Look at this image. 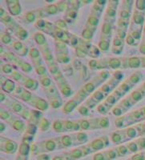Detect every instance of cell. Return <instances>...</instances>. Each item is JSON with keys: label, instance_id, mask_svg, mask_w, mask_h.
Returning <instances> with one entry per match:
<instances>
[{"label": "cell", "instance_id": "cell-1", "mask_svg": "<svg viewBox=\"0 0 145 160\" xmlns=\"http://www.w3.org/2000/svg\"><path fill=\"white\" fill-rule=\"evenodd\" d=\"M133 21L136 23V25H142L144 22V16H143V13L136 11L133 16Z\"/></svg>", "mask_w": 145, "mask_h": 160}, {"label": "cell", "instance_id": "cell-2", "mask_svg": "<svg viewBox=\"0 0 145 160\" xmlns=\"http://www.w3.org/2000/svg\"><path fill=\"white\" fill-rule=\"evenodd\" d=\"M128 66L131 68H140L141 66V59L139 58H129L128 59Z\"/></svg>", "mask_w": 145, "mask_h": 160}, {"label": "cell", "instance_id": "cell-3", "mask_svg": "<svg viewBox=\"0 0 145 160\" xmlns=\"http://www.w3.org/2000/svg\"><path fill=\"white\" fill-rule=\"evenodd\" d=\"M3 89L6 92H11L13 90L15 89V83L11 80L8 79L3 85Z\"/></svg>", "mask_w": 145, "mask_h": 160}, {"label": "cell", "instance_id": "cell-4", "mask_svg": "<svg viewBox=\"0 0 145 160\" xmlns=\"http://www.w3.org/2000/svg\"><path fill=\"white\" fill-rule=\"evenodd\" d=\"M143 95H144V94L140 90V91H134V92L132 94V95H131V98H132V101H134V102H138V101H140V100L143 98Z\"/></svg>", "mask_w": 145, "mask_h": 160}, {"label": "cell", "instance_id": "cell-5", "mask_svg": "<svg viewBox=\"0 0 145 160\" xmlns=\"http://www.w3.org/2000/svg\"><path fill=\"white\" fill-rule=\"evenodd\" d=\"M77 105V102H75V99L71 100L69 101L67 104H66L65 108H64V111H66V113H70L72 111V110L75 108V106Z\"/></svg>", "mask_w": 145, "mask_h": 160}, {"label": "cell", "instance_id": "cell-6", "mask_svg": "<svg viewBox=\"0 0 145 160\" xmlns=\"http://www.w3.org/2000/svg\"><path fill=\"white\" fill-rule=\"evenodd\" d=\"M139 74H140V73H135V75L130 77V78L128 79V82H131V85H135V84L140 82L141 76H139Z\"/></svg>", "mask_w": 145, "mask_h": 160}, {"label": "cell", "instance_id": "cell-7", "mask_svg": "<svg viewBox=\"0 0 145 160\" xmlns=\"http://www.w3.org/2000/svg\"><path fill=\"white\" fill-rule=\"evenodd\" d=\"M103 98V94L102 93V91H97V92L95 93L94 95H92V97H91V99H92L96 103V102H100V101H101Z\"/></svg>", "mask_w": 145, "mask_h": 160}, {"label": "cell", "instance_id": "cell-8", "mask_svg": "<svg viewBox=\"0 0 145 160\" xmlns=\"http://www.w3.org/2000/svg\"><path fill=\"white\" fill-rule=\"evenodd\" d=\"M108 65L111 67V68L113 69H116V68H120V61L118 58H112L109 61Z\"/></svg>", "mask_w": 145, "mask_h": 160}, {"label": "cell", "instance_id": "cell-9", "mask_svg": "<svg viewBox=\"0 0 145 160\" xmlns=\"http://www.w3.org/2000/svg\"><path fill=\"white\" fill-rule=\"evenodd\" d=\"M24 85H25L26 88H29V89L34 90V89H36V88H34V86H35V87H37V82H35V81H34L33 79H27V81H26V82Z\"/></svg>", "mask_w": 145, "mask_h": 160}, {"label": "cell", "instance_id": "cell-10", "mask_svg": "<svg viewBox=\"0 0 145 160\" xmlns=\"http://www.w3.org/2000/svg\"><path fill=\"white\" fill-rule=\"evenodd\" d=\"M34 38H35L36 42L38 44H40V45L42 44V45H44V44L46 43V38L42 34H36V35L34 36Z\"/></svg>", "mask_w": 145, "mask_h": 160}, {"label": "cell", "instance_id": "cell-11", "mask_svg": "<svg viewBox=\"0 0 145 160\" xmlns=\"http://www.w3.org/2000/svg\"><path fill=\"white\" fill-rule=\"evenodd\" d=\"M136 8L139 12H144L145 11V1L142 0V1H137L136 2Z\"/></svg>", "mask_w": 145, "mask_h": 160}, {"label": "cell", "instance_id": "cell-12", "mask_svg": "<svg viewBox=\"0 0 145 160\" xmlns=\"http://www.w3.org/2000/svg\"><path fill=\"white\" fill-rule=\"evenodd\" d=\"M137 131L135 130V128H128L127 130V131L125 132V135H127V136L129 137V138H134V137H136L137 135Z\"/></svg>", "mask_w": 145, "mask_h": 160}, {"label": "cell", "instance_id": "cell-13", "mask_svg": "<svg viewBox=\"0 0 145 160\" xmlns=\"http://www.w3.org/2000/svg\"><path fill=\"white\" fill-rule=\"evenodd\" d=\"M77 139H78L80 142H84L87 139V135L84 132L78 133V134H77Z\"/></svg>", "mask_w": 145, "mask_h": 160}, {"label": "cell", "instance_id": "cell-14", "mask_svg": "<svg viewBox=\"0 0 145 160\" xmlns=\"http://www.w3.org/2000/svg\"><path fill=\"white\" fill-rule=\"evenodd\" d=\"M21 98L24 101H30L31 99V94L27 91H23V93L21 94Z\"/></svg>", "mask_w": 145, "mask_h": 160}, {"label": "cell", "instance_id": "cell-15", "mask_svg": "<svg viewBox=\"0 0 145 160\" xmlns=\"http://www.w3.org/2000/svg\"><path fill=\"white\" fill-rule=\"evenodd\" d=\"M99 124H100V128H107L109 125V121L107 118H103L100 119Z\"/></svg>", "mask_w": 145, "mask_h": 160}, {"label": "cell", "instance_id": "cell-16", "mask_svg": "<svg viewBox=\"0 0 145 160\" xmlns=\"http://www.w3.org/2000/svg\"><path fill=\"white\" fill-rule=\"evenodd\" d=\"M99 46H100V49H101L102 51H107L109 48V42H107V41H106V40H103V41H101V42H100Z\"/></svg>", "mask_w": 145, "mask_h": 160}, {"label": "cell", "instance_id": "cell-17", "mask_svg": "<svg viewBox=\"0 0 145 160\" xmlns=\"http://www.w3.org/2000/svg\"><path fill=\"white\" fill-rule=\"evenodd\" d=\"M63 128H64V123H63L62 122L56 121L55 122H54V129L55 130V131H57L59 132V131H61Z\"/></svg>", "mask_w": 145, "mask_h": 160}, {"label": "cell", "instance_id": "cell-18", "mask_svg": "<svg viewBox=\"0 0 145 160\" xmlns=\"http://www.w3.org/2000/svg\"><path fill=\"white\" fill-rule=\"evenodd\" d=\"M80 124L82 129L84 130L88 129V128H90V127H91V123H90L88 121H87V120H82L81 122H80Z\"/></svg>", "mask_w": 145, "mask_h": 160}, {"label": "cell", "instance_id": "cell-19", "mask_svg": "<svg viewBox=\"0 0 145 160\" xmlns=\"http://www.w3.org/2000/svg\"><path fill=\"white\" fill-rule=\"evenodd\" d=\"M121 135H120L119 133H114L113 135H111V139L113 140L114 142H118L121 141Z\"/></svg>", "mask_w": 145, "mask_h": 160}, {"label": "cell", "instance_id": "cell-20", "mask_svg": "<svg viewBox=\"0 0 145 160\" xmlns=\"http://www.w3.org/2000/svg\"><path fill=\"white\" fill-rule=\"evenodd\" d=\"M98 21H99V19L97 17L91 16L88 20V23L91 26H96V25H97V23H98Z\"/></svg>", "mask_w": 145, "mask_h": 160}, {"label": "cell", "instance_id": "cell-21", "mask_svg": "<svg viewBox=\"0 0 145 160\" xmlns=\"http://www.w3.org/2000/svg\"><path fill=\"white\" fill-rule=\"evenodd\" d=\"M47 11L48 13H49V14L52 15V14H55V13H56L57 11H58V8H57L56 7H55V6L51 5V6H49L48 8H47Z\"/></svg>", "mask_w": 145, "mask_h": 160}, {"label": "cell", "instance_id": "cell-22", "mask_svg": "<svg viewBox=\"0 0 145 160\" xmlns=\"http://www.w3.org/2000/svg\"><path fill=\"white\" fill-rule=\"evenodd\" d=\"M121 18L122 19H127L130 17V11H127V10H123L121 11Z\"/></svg>", "mask_w": 145, "mask_h": 160}, {"label": "cell", "instance_id": "cell-23", "mask_svg": "<svg viewBox=\"0 0 145 160\" xmlns=\"http://www.w3.org/2000/svg\"><path fill=\"white\" fill-rule=\"evenodd\" d=\"M137 145L140 149H145V138H142L137 140Z\"/></svg>", "mask_w": 145, "mask_h": 160}, {"label": "cell", "instance_id": "cell-24", "mask_svg": "<svg viewBox=\"0 0 145 160\" xmlns=\"http://www.w3.org/2000/svg\"><path fill=\"white\" fill-rule=\"evenodd\" d=\"M103 32L105 34V35H107L109 33L111 32V26L109 23H105L103 27Z\"/></svg>", "mask_w": 145, "mask_h": 160}, {"label": "cell", "instance_id": "cell-25", "mask_svg": "<svg viewBox=\"0 0 145 160\" xmlns=\"http://www.w3.org/2000/svg\"><path fill=\"white\" fill-rule=\"evenodd\" d=\"M64 129L67 130H73V122H70V121H65L64 122Z\"/></svg>", "mask_w": 145, "mask_h": 160}, {"label": "cell", "instance_id": "cell-26", "mask_svg": "<svg viewBox=\"0 0 145 160\" xmlns=\"http://www.w3.org/2000/svg\"><path fill=\"white\" fill-rule=\"evenodd\" d=\"M83 35H84V38H86L87 39H89V38H91L92 37V32L89 29H87L83 33Z\"/></svg>", "mask_w": 145, "mask_h": 160}, {"label": "cell", "instance_id": "cell-27", "mask_svg": "<svg viewBox=\"0 0 145 160\" xmlns=\"http://www.w3.org/2000/svg\"><path fill=\"white\" fill-rule=\"evenodd\" d=\"M116 97L114 95H110L107 99V102L110 104V105H113V104L116 102Z\"/></svg>", "mask_w": 145, "mask_h": 160}, {"label": "cell", "instance_id": "cell-28", "mask_svg": "<svg viewBox=\"0 0 145 160\" xmlns=\"http://www.w3.org/2000/svg\"><path fill=\"white\" fill-rule=\"evenodd\" d=\"M41 82H42L43 85L45 88H49L50 84H51V80H50L49 78H47V77H46L44 80H41Z\"/></svg>", "mask_w": 145, "mask_h": 160}, {"label": "cell", "instance_id": "cell-29", "mask_svg": "<svg viewBox=\"0 0 145 160\" xmlns=\"http://www.w3.org/2000/svg\"><path fill=\"white\" fill-rule=\"evenodd\" d=\"M113 113H114V115H121L122 113H123L121 106H120V107H117V108H115L114 110H113Z\"/></svg>", "mask_w": 145, "mask_h": 160}, {"label": "cell", "instance_id": "cell-30", "mask_svg": "<svg viewBox=\"0 0 145 160\" xmlns=\"http://www.w3.org/2000/svg\"><path fill=\"white\" fill-rule=\"evenodd\" d=\"M30 55H31V56L32 57V58H38V57H39V51L35 49L31 50V51H30Z\"/></svg>", "mask_w": 145, "mask_h": 160}, {"label": "cell", "instance_id": "cell-31", "mask_svg": "<svg viewBox=\"0 0 145 160\" xmlns=\"http://www.w3.org/2000/svg\"><path fill=\"white\" fill-rule=\"evenodd\" d=\"M14 48H15V50H17V51H19L20 50H22L23 48V45L22 42H16L14 44Z\"/></svg>", "mask_w": 145, "mask_h": 160}, {"label": "cell", "instance_id": "cell-32", "mask_svg": "<svg viewBox=\"0 0 145 160\" xmlns=\"http://www.w3.org/2000/svg\"><path fill=\"white\" fill-rule=\"evenodd\" d=\"M79 111H80V114L83 115H87V113H88V110H87V108H86V107H81V108H80V110H79Z\"/></svg>", "mask_w": 145, "mask_h": 160}, {"label": "cell", "instance_id": "cell-33", "mask_svg": "<svg viewBox=\"0 0 145 160\" xmlns=\"http://www.w3.org/2000/svg\"><path fill=\"white\" fill-rule=\"evenodd\" d=\"M2 39L4 43H9L11 42V37H10L9 35H4L2 37Z\"/></svg>", "mask_w": 145, "mask_h": 160}, {"label": "cell", "instance_id": "cell-34", "mask_svg": "<svg viewBox=\"0 0 145 160\" xmlns=\"http://www.w3.org/2000/svg\"><path fill=\"white\" fill-rule=\"evenodd\" d=\"M51 105L53 106V108H60V102L59 101V99H57V98H54V101L51 102Z\"/></svg>", "mask_w": 145, "mask_h": 160}, {"label": "cell", "instance_id": "cell-35", "mask_svg": "<svg viewBox=\"0 0 145 160\" xmlns=\"http://www.w3.org/2000/svg\"><path fill=\"white\" fill-rule=\"evenodd\" d=\"M98 111H100L101 114H106V113H107V108H106V106L104 105L99 106Z\"/></svg>", "mask_w": 145, "mask_h": 160}, {"label": "cell", "instance_id": "cell-36", "mask_svg": "<svg viewBox=\"0 0 145 160\" xmlns=\"http://www.w3.org/2000/svg\"><path fill=\"white\" fill-rule=\"evenodd\" d=\"M113 43H114V46L116 48H119V46L121 45L123 43V42H122V40L120 38H115Z\"/></svg>", "mask_w": 145, "mask_h": 160}, {"label": "cell", "instance_id": "cell-37", "mask_svg": "<svg viewBox=\"0 0 145 160\" xmlns=\"http://www.w3.org/2000/svg\"><path fill=\"white\" fill-rule=\"evenodd\" d=\"M27 20L29 21V22H34V18H35V16L33 15L32 13H29V14H27Z\"/></svg>", "mask_w": 145, "mask_h": 160}, {"label": "cell", "instance_id": "cell-38", "mask_svg": "<svg viewBox=\"0 0 145 160\" xmlns=\"http://www.w3.org/2000/svg\"><path fill=\"white\" fill-rule=\"evenodd\" d=\"M68 15L69 17H71V18H75V17H76V13L74 12V10H72V11H71L69 12Z\"/></svg>", "mask_w": 145, "mask_h": 160}, {"label": "cell", "instance_id": "cell-39", "mask_svg": "<svg viewBox=\"0 0 145 160\" xmlns=\"http://www.w3.org/2000/svg\"><path fill=\"white\" fill-rule=\"evenodd\" d=\"M140 52L142 53V54L145 55V42H144V43L142 44L141 46H140Z\"/></svg>", "mask_w": 145, "mask_h": 160}]
</instances>
